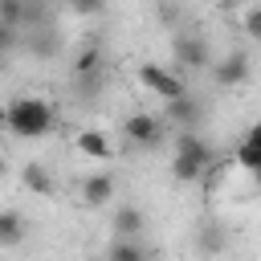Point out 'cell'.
I'll return each mask as SVG.
<instances>
[{
    "label": "cell",
    "instance_id": "7a4b0ae2",
    "mask_svg": "<svg viewBox=\"0 0 261 261\" xmlns=\"http://www.w3.org/2000/svg\"><path fill=\"white\" fill-rule=\"evenodd\" d=\"M208 163H212V147H208L200 135L184 130L179 143H175V155H171V175H175L179 184H196V179L208 171Z\"/></svg>",
    "mask_w": 261,
    "mask_h": 261
},
{
    "label": "cell",
    "instance_id": "2e32d148",
    "mask_svg": "<svg viewBox=\"0 0 261 261\" xmlns=\"http://www.w3.org/2000/svg\"><path fill=\"white\" fill-rule=\"evenodd\" d=\"M12 41H16V29H12V24H4V20H0V49H8V45H12Z\"/></svg>",
    "mask_w": 261,
    "mask_h": 261
},
{
    "label": "cell",
    "instance_id": "5b68a950",
    "mask_svg": "<svg viewBox=\"0 0 261 261\" xmlns=\"http://www.w3.org/2000/svg\"><path fill=\"white\" fill-rule=\"evenodd\" d=\"M73 155H82V159H90V163H110V159H114V143H110L106 130L82 126V130L73 135Z\"/></svg>",
    "mask_w": 261,
    "mask_h": 261
},
{
    "label": "cell",
    "instance_id": "e0dca14e",
    "mask_svg": "<svg viewBox=\"0 0 261 261\" xmlns=\"http://www.w3.org/2000/svg\"><path fill=\"white\" fill-rule=\"evenodd\" d=\"M249 143H257V147H261V122L253 126V135H249Z\"/></svg>",
    "mask_w": 261,
    "mask_h": 261
},
{
    "label": "cell",
    "instance_id": "ba28073f",
    "mask_svg": "<svg viewBox=\"0 0 261 261\" xmlns=\"http://www.w3.org/2000/svg\"><path fill=\"white\" fill-rule=\"evenodd\" d=\"M20 184H24L33 196H53V175L45 171V163H24V167H20Z\"/></svg>",
    "mask_w": 261,
    "mask_h": 261
},
{
    "label": "cell",
    "instance_id": "3957f363",
    "mask_svg": "<svg viewBox=\"0 0 261 261\" xmlns=\"http://www.w3.org/2000/svg\"><path fill=\"white\" fill-rule=\"evenodd\" d=\"M135 82H139L151 98H163V102L188 94V82H184L171 65H159V61H139V65H135Z\"/></svg>",
    "mask_w": 261,
    "mask_h": 261
},
{
    "label": "cell",
    "instance_id": "5bb4252c",
    "mask_svg": "<svg viewBox=\"0 0 261 261\" xmlns=\"http://www.w3.org/2000/svg\"><path fill=\"white\" fill-rule=\"evenodd\" d=\"M24 12H29V0H0V20H4V24L16 29Z\"/></svg>",
    "mask_w": 261,
    "mask_h": 261
},
{
    "label": "cell",
    "instance_id": "7c38bea8",
    "mask_svg": "<svg viewBox=\"0 0 261 261\" xmlns=\"http://www.w3.org/2000/svg\"><path fill=\"white\" fill-rule=\"evenodd\" d=\"M106 261H147V249L135 241V237H118L106 253Z\"/></svg>",
    "mask_w": 261,
    "mask_h": 261
},
{
    "label": "cell",
    "instance_id": "9c48e42d",
    "mask_svg": "<svg viewBox=\"0 0 261 261\" xmlns=\"http://www.w3.org/2000/svg\"><path fill=\"white\" fill-rule=\"evenodd\" d=\"M24 216L20 212H12V208H4L0 212V249H12V245H20L24 241Z\"/></svg>",
    "mask_w": 261,
    "mask_h": 261
},
{
    "label": "cell",
    "instance_id": "277c9868",
    "mask_svg": "<svg viewBox=\"0 0 261 261\" xmlns=\"http://www.w3.org/2000/svg\"><path fill=\"white\" fill-rule=\"evenodd\" d=\"M122 139H126L130 147L151 151V147H159V143L167 139V122H163L159 114H151V110H135V114H126V122H122Z\"/></svg>",
    "mask_w": 261,
    "mask_h": 261
},
{
    "label": "cell",
    "instance_id": "30bf717a",
    "mask_svg": "<svg viewBox=\"0 0 261 261\" xmlns=\"http://www.w3.org/2000/svg\"><path fill=\"white\" fill-rule=\"evenodd\" d=\"M73 77L77 82H98V69H102V53L98 49H82L77 57H73Z\"/></svg>",
    "mask_w": 261,
    "mask_h": 261
},
{
    "label": "cell",
    "instance_id": "4fadbf2b",
    "mask_svg": "<svg viewBox=\"0 0 261 261\" xmlns=\"http://www.w3.org/2000/svg\"><path fill=\"white\" fill-rule=\"evenodd\" d=\"M143 232V212L139 208H118L114 212V237H139Z\"/></svg>",
    "mask_w": 261,
    "mask_h": 261
},
{
    "label": "cell",
    "instance_id": "d6986e66",
    "mask_svg": "<svg viewBox=\"0 0 261 261\" xmlns=\"http://www.w3.org/2000/svg\"><path fill=\"white\" fill-rule=\"evenodd\" d=\"M29 4H45V0H29Z\"/></svg>",
    "mask_w": 261,
    "mask_h": 261
},
{
    "label": "cell",
    "instance_id": "52a82bcc",
    "mask_svg": "<svg viewBox=\"0 0 261 261\" xmlns=\"http://www.w3.org/2000/svg\"><path fill=\"white\" fill-rule=\"evenodd\" d=\"M196 118H200V106H196V98H171V102H163V122H175V126H196Z\"/></svg>",
    "mask_w": 261,
    "mask_h": 261
},
{
    "label": "cell",
    "instance_id": "8992f818",
    "mask_svg": "<svg viewBox=\"0 0 261 261\" xmlns=\"http://www.w3.org/2000/svg\"><path fill=\"white\" fill-rule=\"evenodd\" d=\"M77 196H82L86 208H106V204H114V179L106 171L102 175H86L82 188H77Z\"/></svg>",
    "mask_w": 261,
    "mask_h": 261
},
{
    "label": "cell",
    "instance_id": "9a60e30c",
    "mask_svg": "<svg viewBox=\"0 0 261 261\" xmlns=\"http://www.w3.org/2000/svg\"><path fill=\"white\" fill-rule=\"evenodd\" d=\"M245 29H249V37H253V41H261V0L249 8V20H245Z\"/></svg>",
    "mask_w": 261,
    "mask_h": 261
},
{
    "label": "cell",
    "instance_id": "ac0fdd59",
    "mask_svg": "<svg viewBox=\"0 0 261 261\" xmlns=\"http://www.w3.org/2000/svg\"><path fill=\"white\" fill-rule=\"evenodd\" d=\"M0 175H8V159H4V151H0Z\"/></svg>",
    "mask_w": 261,
    "mask_h": 261
},
{
    "label": "cell",
    "instance_id": "8fae6325",
    "mask_svg": "<svg viewBox=\"0 0 261 261\" xmlns=\"http://www.w3.org/2000/svg\"><path fill=\"white\" fill-rule=\"evenodd\" d=\"M249 77V61L241 57V53H232V57H224L220 65H216V82L220 86H237V82H245Z\"/></svg>",
    "mask_w": 261,
    "mask_h": 261
},
{
    "label": "cell",
    "instance_id": "6da1fadb",
    "mask_svg": "<svg viewBox=\"0 0 261 261\" xmlns=\"http://www.w3.org/2000/svg\"><path fill=\"white\" fill-rule=\"evenodd\" d=\"M0 126L12 135V139H45L53 130V106L45 98H12L8 106H0Z\"/></svg>",
    "mask_w": 261,
    "mask_h": 261
}]
</instances>
